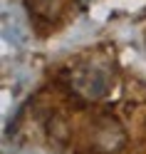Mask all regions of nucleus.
I'll return each mask as SVG.
<instances>
[{
  "label": "nucleus",
  "instance_id": "1",
  "mask_svg": "<svg viewBox=\"0 0 146 154\" xmlns=\"http://www.w3.org/2000/svg\"><path fill=\"white\" fill-rule=\"evenodd\" d=\"M72 90L84 100H102L106 97V92L112 90V72L99 62H82L79 67H74V72L70 77Z\"/></svg>",
  "mask_w": 146,
  "mask_h": 154
}]
</instances>
